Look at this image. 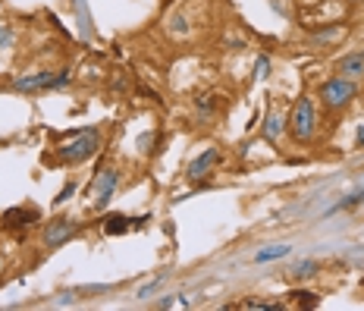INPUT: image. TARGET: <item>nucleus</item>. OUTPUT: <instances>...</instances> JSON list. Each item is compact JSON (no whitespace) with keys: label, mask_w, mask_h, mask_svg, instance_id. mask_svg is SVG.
I'll return each mask as SVG.
<instances>
[{"label":"nucleus","mask_w":364,"mask_h":311,"mask_svg":"<svg viewBox=\"0 0 364 311\" xmlns=\"http://www.w3.org/2000/svg\"><path fill=\"white\" fill-rule=\"evenodd\" d=\"M355 145L364 148V126H358V135H355Z\"/></svg>","instance_id":"nucleus-18"},{"label":"nucleus","mask_w":364,"mask_h":311,"mask_svg":"<svg viewBox=\"0 0 364 311\" xmlns=\"http://www.w3.org/2000/svg\"><path fill=\"white\" fill-rule=\"evenodd\" d=\"M289 132H292V139L299 142V145H305V142L314 139V132H317V107H314L311 97H301V101L295 104V110L289 117Z\"/></svg>","instance_id":"nucleus-2"},{"label":"nucleus","mask_w":364,"mask_h":311,"mask_svg":"<svg viewBox=\"0 0 364 311\" xmlns=\"http://www.w3.org/2000/svg\"><path fill=\"white\" fill-rule=\"evenodd\" d=\"M317 270V264L314 261H301L299 268H292V277H311Z\"/></svg>","instance_id":"nucleus-15"},{"label":"nucleus","mask_w":364,"mask_h":311,"mask_svg":"<svg viewBox=\"0 0 364 311\" xmlns=\"http://www.w3.org/2000/svg\"><path fill=\"white\" fill-rule=\"evenodd\" d=\"M117 186H119V173L113 170V167H101L95 176V186H91V201H95L97 208H104V204L113 199Z\"/></svg>","instance_id":"nucleus-5"},{"label":"nucleus","mask_w":364,"mask_h":311,"mask_svg":"<svg viewBox=\"0 0 364 311\" xmlns=\"http://www.w3.org/2000/svg\"><path fill=\"white\" fill-rule=\"evenodd\" d=\"M289 299H295V305H301V308H305V305L314 308V305H317V295H314V292H292Z\"/></svg>","instance_id":"nucleus-14"},{"label":"nucleus","mask_w":364,"mask_h":311,"mask_svg":"<svg viewBox=\"0 0 364 311\" xmlns=\"http://www.w3.org/2000/svg\"><path fill=\"white\" fill-rule=\"evenodd\" d=\"M73 192H75V183H66V186H63V192H60V195H57V204L70 201V195H73Z\"/></svg>","instance_id":"nucleus-17"},{"label":"nucleus","mask_w":364,"mask_h":311,"mask_svg":"<svg viewBox=\"0 0 364 311\" xmlns=\"http://www.w3.org/2000/svg\"><path fill=\"white\" fill-rule=\"evenodd\" d=\"M355 95H358V85H355L352 79H343V75H336V79L321 85V101H323V107H330V110L348 107Z\"/></svg>","instance_id":"nucleus-3"},{"label":"nucleus","mask_w":364,"mask_h":311,"mask_svg":"<svg viewBox=\"0 0 364 311\" xmlns=\"http://www.w3.org/2000/svg\"><path fill=\"white\" fill-rule=\"evenodd\" d=\"M336 73L343 75V79H361L364 75V51H355V54L343 57L336 63Z\"/></svg>","instance_id":"nucleus-9"},{"label":"nucleus","mask_w":364,"mask_h":311,"mask_svg":"<svg viewBox=\"0 0 364 311\" xmlns=\"http://www.w3.org/2000/svg\"><path fill=\"white\" fill-rule=\"evenodd\" d=\"M10 41H13V32H10L6 26H0V51L10 48Z\"/></svg>","instance_id":"nucleus-16"},{"label":"nucleus","mask_w":364,"mask_h":311,"mask_svg":"<svg viewBox=\"0 0 364 311\" xmlns=\"http://www.w3.org/2000/svg\"><path fill=\"white\" fill-rule=\"evenodd\" d=\"M217 161H220V151H217V148H208V151H201V154L195 157L192 164H188L186 176L198 183V179H204V176H208L210 170H214V167H217Z\"/></svg>","instance_id":"nucleus-7"},{"label":"nucleus","mask_w":364,"mask_h":311,"mask_svg":"<svg viewBox=\"0 0 364 311\" xmlns=\"http://www.w3.org/2000/svg\"><path fill=\"white\" fill-rule=\"evenodd\" d=\"M97 148H101V132L88 126V129H82V132H73L70 139L57 148V157L66 164H82V161H88L91 154H97Z\"/></svg>","instance_id":"nucleus-1"},{"label":"nucleus","mask_w":364,"mask_h":311,"mask_svg":"<svg viewBox=\"0 0 364 311\" xmlns=\"http://www.w3.org/2000/svg\"><path fill=\"white\" fill-rule=\"evenodd\" d=\"M283 129H286V120H283V113L270 110V113H267V120H264V126H261L264 139H267V142H279V135H283Z\"/></svg>","instance_id":"nucleus-10"},{"label":"nucleus","mask_w":364,"mask_h":311,"mask_svg":"<svg viewBox=\"0 0 364 311\" xmlns=\"http://www.w3.org/2000/svg\"><path fill=\"white\" fill-rule=\"evenodd\" d=\"M289 255V246H273V248H264V252L255 255L257 264H267V261H277V258H286Z\"/></svg>","instance_id":"nucleus-12"},{"label":"nucleus","mask_w":364,"mask_h":311,"mask_svg":"<svg viewBox=\"0 0 364 311\" xmlns=\"http://www.w3.org/2000/svg\"><path fill=\"white\" fill-rule=\"evenodd\" d=\"M132 223H135V220H129V217H123V214H110V217H104L101 230L107 233V236H119V233H129V230H132Z\"/></svg>","instance_id":"nucleus-11"},{"label":"nucleus","mask_w":364,"mask_h":311,"mask_svg":"<svg viewBox=\"0 0 364 311\" xmlns=\"http://www.w3.org/2000/svg\"><path fill=\"white\" fill-rule=\"evenodd\" d=\"M70 82V73L60 70V73H32V75H22L16 82L19 92H44V88H63Z\"/></svg>","instance_id":"nucleus-4"},{"label":"nucleus","mask_w":364,"mask_h":311,"mask_svg":"<svg viewBox=\"0 0 364 311\" xmlns=\"http://www.w3.org/2000/svg\"><path fill=\"white\" fill-rule=\"evenodd\" d=\"M38 220V211L35 208H10L4 214V226L6 230H26Z\"/></svg>","instance_id":"nucleus-8"},{"label":"nucleus","mask_w":364,"mask_h":311,"mask_svg":"<svg viewBox=\"0 0 364 311\" xmlns=\"http://www.w3.org/2000/svg\"><path fill=\"white\" fill-rule=\"evenodd\" d=\"M75 236V223H73V220H54V223H48V230H44V246H48V248H60V246H63V242H70Z\"/></svg>","instance_id":"nucleus-6"},{"label":"nucleus","mask_w":364,"mask_h":311,"mask_svg":"<svg viewBox=\"0 0 364 311\" xmlns=\"http://www.w3.org/2000/svg\"><path fill=\"white\" fill-rule=\"evenodd\" d=\"M267 75H270V57L261 54L255 60V79H267Z\"/></svg>","instance_id":"nucleus-13"}]
</instances>
